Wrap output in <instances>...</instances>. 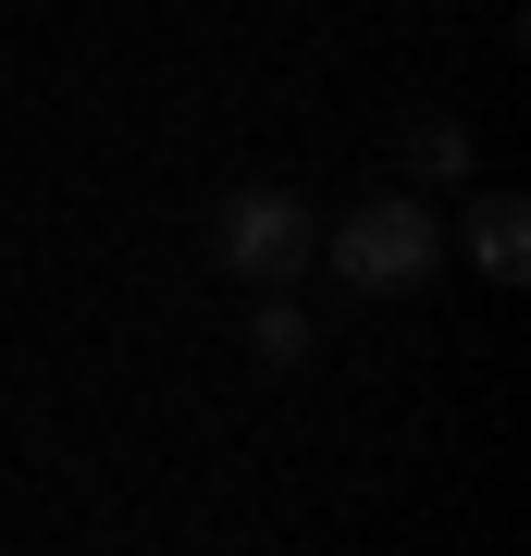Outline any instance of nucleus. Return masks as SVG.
I'll list each match as a JSON object with an SVG mask.
<instances>
[{"label": "nucleus", "mask_w": 531, "mask_h": 556, "mask_svg": "<svg viewBox=\"0 0 531 556\" xmlns=\"http://www.w3.org/2000/svg\"><path fill=\"white\" fill-rule=\"evenodd\" d=\"M408 161H420V174H433V186H457V174H470V124H420V137H408Z\"/></svg>", "instance_id": "obj_5"}, {"label": "nucleus", "mask_w": 531, "mask_h": 556, "mask_svg": "<svg viewBox=\"0 0 531 556\" xmlns=\"http://www.w3.org/2000/svg\"><path fill=\"white\" fill-rule=\"evenodd\" d=\"M248 346H260V371H296L309 358V321H296L285 285H248Z\"/></svg>", "instance_id": "obj_4"}, {"label": "nucleus", "mask_w": 531, "mask_h": 556, "mask_svg": "<svg viewBox=\"0 0 531 556\" xmlns=\"http://www.w3.org/2000/svg\"><path fill=\"white\" fill-rule=\"evenodd\" d=\"M470 260H482V285H519V273H531V211H519V186H482V199H470Z\"/></svg>", "instance_id": "obj_3"}, {"label": "nucleus", "mask_w": 531, "mask_h": 556, "mask_svg": "<svg viewBox=\"0 0 531 556\" xmlns=\"http://www.w3.org/2000/svg\"><path fill=\"white\" fill-rule=\"evenodd\" d=\"M334 273L358 285V298H420V285L445 273V223L420 199H358L334 223Z\"/></svg>", "instance_id": "obj_1"}, {"label": "nucleus", "mask_w": 531, "mask_h": 556, "mask_svg": "<svg viewBox=\"0 0 531 556\" xmlns=\"http://www.w3.org/2000/svg\"><path fill=\"white\" fill-rule=\"evenodd\" d=\"M211 260L248 273V285H296L321 260V223H309V199H285V186H236V199L211 211Z\"/></svg>", "instance_id": "obj_2"}]
</instances>
